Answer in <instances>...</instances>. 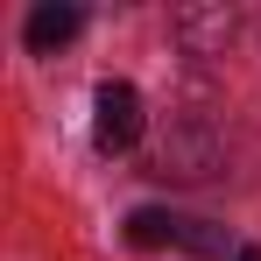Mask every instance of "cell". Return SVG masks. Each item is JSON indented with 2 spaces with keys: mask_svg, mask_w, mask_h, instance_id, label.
I'll use <instances>...</instances> for the list:
<instances>
[{
  "mask_svg": "<svg viewBox=\"0 0 261 261\" xmlns=\"http://www.w3.org/2000/svg\"><path fill=\"white\" fill-rule=\"evenodd\" d=\"M92 141L106 148V155H127L134 141H141V92L134 85H99V99H92Z\"/></svg>",
  "mask_w": 261,
  "mask_h": 261,
  "instance_id": "7a4b0ae2",
  "label": "cell"
},
{
  "mask_svg": "<svg viewBox=\"0 0 261 261\" xmlns=\"http://www.w3.org/2000/svg\"><path fill=\"white\" fill-rule=\"evenodd\" d=\"M78 21H85L78 7H64V0H43V7L29 14V49H36V57H49V49H64L71 36H78Z\"/></svg>",
  "mask_w": 261,
  "mask_h": 261,
  "instance_id": "277c9868",
  "label": "cell"
},
{
  "mask_svg": "<svg viewBox=\"0 0 261 261\" xmlns=\"http://www.w3.org/2000/svg\"><path fill=\"white\" fill-rule=\"evenodd\" d=\"M127 240H134V247H184V254H226V233H219L212 219L163 212V205H141V212H127Z\"/></svg>",
  "mask_w": 261,
  "mask_h": 261,
  "instance_id": "6da1fadb",
  "label": "cell"
},
{
  "mask_svg": "<svg viewBox=\"0 0 261 261\" xmlns=\"http://www.w3.org/2000/svg\"><path fill=\"white\" fill-rule=\"evenodd\" d=\"M176 36H184L191 57H212L233 36V7H176Z\"/></svg>",
  "mask_w": 261,
  "mask_h": 261,
  "instance_id": "3957f363",
  "label": "cell"
},
{
  "mask_svg": "<svg viewBox=\"0 0 261 261\" xmlns=\"http://www.w3.org/2000/svg\"><path fill=\"white\" fill-rule=\"evenodd\" d=\"M233 261H261V247H240V254H233Z\"/></svg>",
  "mask_w": 261,
  "mask_h": 261,
  "instance_id": "5b68a950",
  "label": "cell"
}]
</instances>
